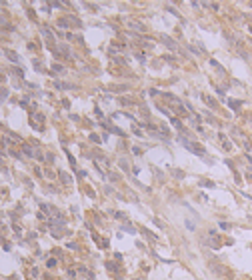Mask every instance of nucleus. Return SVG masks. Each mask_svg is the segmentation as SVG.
I'll return each mask as SVG.
<instances>
[{"label": "nucleus", "mask_w": 252, "mask_h": 280, "mask_svg": "<svg viewBox=\"0 0 252 280\" xmlns=\"http://www.w3.org/2000/svg\"><path fill=\"white\" fill-rule=\"evenodd\" d=\"M180 142H182V144H184L188 150H192L194 154H204V150H202L198 144H192V142H188V140H184V138H180Z\"/></svg>", "instance_id": "nucleus-1"}, {"label": "nucleus", "mask_w": 252, "mask_h": 280, "mask_svg": "<svg viewBox=\"0 0 252 280\" xmlns=\"http://www.w3.org/2000/svg\"><path fill=\"white\" fill-rule=\"evenodd\" d=\"M164 44H166V46H170V48H176V44H174L172 40H168L166 36H164Z\"/></svg>", "instance_id": "nucleus-2"}, {"label": "nucleus", "mask_w": 252, "mask_h": 280, "mask_svg": "<svg viewBox=\"0 0 252 280\" xmlns=\"http://www.w3.org/2000/svg\"><path fill=\"white\" fill-rule=\"evenodd\" d=\"M8 58H10V60H14V62H18V56H16L14 52H8Z\"/></svg>", "instance_id": "nucleus-3"}, {"label": "nucleus", "mask_w": 252, "mask_h": 280, "mask_svg": "<svg viewBox=\"0 0 252 280\" xmlns=\"http://www.w3.org/2000/svg\"><path fill=\"white\" fill-rule=\"evenodd\" d=\"M228 104H230V106H232V108H238V106H240V102H238V100H230V102H228Z\"/></svg>", "instance_id": "nucleus-4"}, {"label": "nucleus", "mask_w": 252, "mask_h": 280, "mask_svg": "<svg viewBox=\"0 0 252 280\" xmlns=\"http://www.w3.org/2000/svg\"><path fill=\"white\" fill-rule=\"evenodd\" d=\"M60 178H62L64 182H70V178H68V174H64V172H60Z\"/></svg>", "instance_id": "nucleus-5"}]
</instances>
